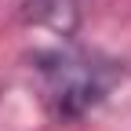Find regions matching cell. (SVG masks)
Listing matches in <instances>:
<instances>
[{
  "label": "cell",
  "instance_id": "6da1fadb",
  "mask_svg": "<svg viewBox=\"0 0 131 131\" xmlns=\"http://www.w3.org/2000/svg\"><path fill=\"white\" fill-rule=\"evenodd\" d=\"M29 73L44 109L55 120L73 124L102 106L117 91L127 69L124 62L95 51V47H80L77 40H58L29 55Z\"/></svg>",
  "mask_w": 131,
  "mask_h": 131
},
{
  "label": "cell",
  "instance_id": "7a4b0ae2",
  "mask_svg": "<svg viewBox=\"0 0 131 131\" xmlns=\"http://www.w3.org/2000/svg\"><path fill=\"white\" fill-rule=\"evenodd\" d=\"M18 22L29 29H47L55 40H77L84 7H80V0H22Z\"/></svg>",
  "mask_w": 131,
  "mask_h": 131
}]
</instances>
